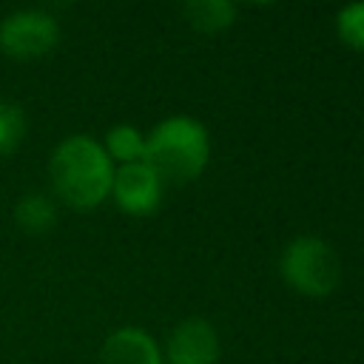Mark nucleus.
Returning a JSON list of instances; mask_svg holds the SVG:
<instances>
[{
    "label": "nucleus",
    "instance_id": "4",
    "mask_svg": "<svg viewBox=\"0 0 364 364\" xmlns=\"http://www.w3.org/2000/svg\"><path fill=\"white\" fill-rule=\"evenodd\" d=\"M60 40L57 20L43 9H20L0 23V48L14 60L48 54Z\"/></svg>",
    "mask_w": 364,
    "mask_h": 364
},
{
    "label": "nucleus",
    "instance_id": "7",
    "mask_svg": "<svg viewBox=\"0 0 364 364\" xmlns=\"http://www.w3.org/2000/svg\"><path fill=\"white\" fill-rule=\"evenodd\" d=\"M100 364H162V355L151 333L139 327H119L105 338Z\"/></svg>",
    "mask_w": 364,
    "mask_h": 364
},
{
    "label": "nucleus",
    "instance_id": "5",
    "mask_svg": "<svg viewBox=\"0 0 364 364\" xmlns=\"http://www.w3.org/2000/svg\"><path fill=\"white\" fill-rule=\"evenodd\" d=\"M111 196L117 199L119 210L131 216H148L159 208L162 199V179L154 173L151 165L145 162H128L114 168V182H111Z\"/></svg>",
    "mask_w": 364,
    "mask_h": 364
},
{
    "label": "nucleus",
    "instance_id": "2",
    "mask_svg": "<svg viewBox=\"0 0 364 364\" xmlns=\"http://www.w3.org/2000/svg\"><path fill=\"white\" fill-rule=\"evenodd\" d=\"M208 156H210L208 128L199 119L185 117V114L162 119L145 136L142 162L151 165L162 182L185 185L196 179L205 171Z\"/></svg>",
    "mask_w": 364,
    "mask_h": 364
},
{
    "label": "nucleus",
    "instance_id": "12",
    "mask_svg": "<svg viewBox=\"0 0 364 364\" xmlns=\"http://www.w3.org/2000/svg\"><path fill=\"white\" fill-rule=\"evenodd\" d=\"M336 31L344 46L364 51V3H350L336 14Z\"/></svg>",
    "mask_w": 364,
    "mask_h": 364
},
{
    "label": "nucleus",
    "instance_id": "11",
    "mask_svg": "<svg viewBox=\"0 0 364 364\" xmlns=\"http://www.w3.org/2000/svg\"><path fill=\"white\" fill-rule=\"evenodd\" d=\"M23 134H26L23 108L0 100V156H9L23 142Z\"/></svg>",
    "mask_w": 364,
    "mask_h": 364
},
{
    "label": "nucleus",
    "instance_id": "9",
    "mask_svg": "<svg viewBox=\"0 0 364 364\" xmlns=\"http://www.w3.org/2000/svg\"><path fill=\"white\" fill-rule=\"evenodd\" d=\"M14 222L26 233H46V230H51V225L57 222L54 199H48L46 193H26V196H20L17 205H14Z\"/></svg>",
    "mask_w": 364,
    "mask_h": 364
},
{
    "label": "nucleus",
    "instance_id": "1",
    "mask_svg": "<svg viewBox=\"0 0 364 364\" xmlns=\"http://www.w3.org/2000/svg\"><path fill=\"white\" fill-rule=\"evenodd\" d=\"M48 176L60 202L74 210H94L111 196L114 162L102 142L88 134H71L51 151Z\"/></svg>",
    "mask_w": 364,
    "mask_h": 364
},
{
    "label": "nucleus",
    "instance_id": "6",
    "mask_svg": "<svg viewBox=\"0 0 364 364\" xmlns=\"http://www.w3.org/2000/svg\"><path fill=\"white\" fill-rule=\"evenodd\" d=\"M165 358L168 364H216L219 336L205 318H185L171 330Z\"/></svg>",
    "mask_w": 364,
    "mask_h": 364
},
{
    "label": "nucleus",
    "instance_id": "8",
    "mask_svg": "<svg viewBox=\"0 0 364 364\" xmlns=\"http://www.w3.org/2000/svg\"><path fill=\"white\" fill-rule=\"evenodd\" d=\"M182 14L188 17L191 28L205 31V34H216L233 26L236 20V6L228 0H193L182 9Z\"/></svg>",
    "mask_w": 364,
    "mask_h": 364
},
{
    "label": "nucleus",
    "instance_id": "3",
    "mask_svg": "<svg viewBox=\"0 0 364 364\" xmlns=\"http://www.w3.org/2000/svg\"><path fill=\"white\" fill-rule=\"evenodd\" d=\"M282 279L301 296H330L341 282V262L333 245L318 236H299L287 242L279 262Z\"/></svg>",
    "mask_w": 364,
    "mask_h": 364
},
{
    "label": "nucleus",
    "instance_id": "10",
    "mask_svg": "<svg viewBox=\"0 0 364 364\" xmlns=\"http://www.w3.org/2000/svg\"><path fill=\"white\" fill-rule=\"evenodd\" d=\"M102 148H105V154H108L111 162H119V165L142 162V156H145V134L139 128L122 122V125L108 128Z\"/></svg>",
    "mask_w": 364,
    "mask_h": 364
}]
</instances>
